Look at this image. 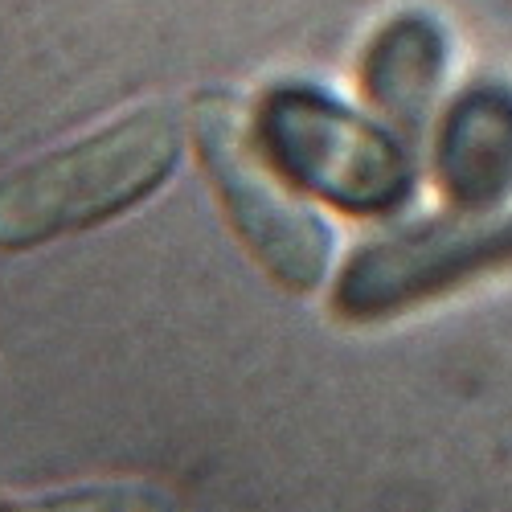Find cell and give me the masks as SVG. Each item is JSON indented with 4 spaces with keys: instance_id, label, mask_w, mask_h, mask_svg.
<instances>
[{
    "instance_id": "6da1fadb",
    "label": "cell",
    "mask_w": 512,
    "mask_h": 512,
    "mask_svg": "<svg viewBox=\"0 0 512 512\" xmlns=\"http://www.w3.org/2000/svg\"><path fill=\"white\" fill-rule=\"evenodd\" d=\"M181 148V119L148 103L21 164L0 181V250H29L136 209L177 173Z\"/></svg>"
},
{
    "instance_id": "7a4b0ae2",
    "label": "cell",
    "mask_w": 512,
    "mask_h": 512,
    "mask_svg": "<svg viewBox=\"0 0 512 512\" xmlns=\"http://www.w3.org/2000/svg\"><path fill=\"white\" fill-rule=\"evenodd\" d=\"M254 136L291 185L345 213H390L414 189V160L394 127L308 82L267 91Z\"/></svg>"
},
{
    "instance_id": "3957f363",
    "label": "cell",
    "mask_w": 512,
    "mask_h": 512,
    "mask_svg": "<svg viewBox=\"0 0 512 512\" xmlns=\"http://www.w3.org/2000/svg\"><path fill=\"white\" fill-rule=\"evenodd\" d=\"M193 140L242 246L279 287L312 291L332 267V230L291 193V181L246 127L234 95L205 91L193 103Z\"/></svg>"
},
{
    "instance_id": "277c9868",
    "label": "cell",
    "mask_w": 512,
    "mask_h": 512,
    "mask_svg": "<svg viewBox=\"0 0 512 512\" xmlns=\"http://www.w3.org/2000/svg\"><path fill=\"white\" fill-rule=\"evenodd\" d=\"M504 263H512V213L455 209L357 250L332 304L349 320L394 316Z\"/></svg>"
},
{
    "instance_id": "5b68a950",
    "label": "cell",
    "mask_w": 512,
    "mask_h": 512,
    "mask_svg": "<svg viewBox=\"0 0 512 512\" xmlns=\"http://www.w3.org/2000/svg\"><path fill=\"white\" fill-rule=\"evenodd\" d=\"M451 66V41L426 13H398L361 54V91L394 132H422Z\"/></svg>"
},
{
    "instance_id": "8992f818",
    "label": "cell",
    "mask_w": 512,
    "mask_h": 512,
    "mask_svg": "<svg viewBox=\"0 0 512 512\" xmlns=\"http://www.w3.org/2000/svg\"><path fill=\"white\" fill-rule=\"evenodd\" d=\"M435 164L455 209H500L512 197V95L467 91L443 119Z\"/></svg>"
},
{
    "instance_id": "52a82bcc",
    "label": "cell",
    "mask_w": 512,
    "mask_h": 512,
    "mask_svg": "<svg viewBox=\"0 0 512 512\" xmlns=\"http://www.w3.org/2000/svg\"><path fill=\"white\" fill-rule=\"evenodd\" d=\"M0 512H173V500L152 484H95L41 500H0Z\"/></svg>"
}]
</instances>
